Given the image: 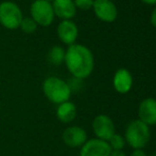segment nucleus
<instances>
[{"instance_id":"9","label":"nucleus","mask_w":156,"mask_h":156,"mask_svg":"<svg viewBox=\"0 0 156 156\" xmlns=\"http://www.w3.org/2000/svg\"><path fill=\"white\" fill-rule=\"evenodd\" d=\"M62 138L67 146L79 148L87 141V133L80 126H69L63 131Z\"/></svg>"},{"instance_id":"17","label":"nucleus","mask_w":156,"mask_h":156,"mask_svg":"<svg viewBox=\"0 0 156 156\" xmlns=\"http://www.w3.org/2000/svg\"><path fill=\"white\" fill-rule=\"evenodd\" d=\"M108 144L111 146L112 151H122V149L125 146V139L124 137H122L119 134H114L111 137V139L108 140Z\"/></svg>"},{"instance_id":"5","label":"nucleus","mask_w":156,"mask_h":156,"mask_svg":"<svg viewBox=\"0 0 156 156\" xmlns=\"http://www.w3.org/2000/svg\"><path fill=\"white\" fill-rule=\"evenodd\" d=\"M30 14L37 26L41 27H49L55 18L52 3L47 0H34L30 6Z\"/></svg>"},{"instance_id":"10","label":"nucleus","mask_w":156,"mask_h":156,"mask_svg":"<svg viewBox=\"0 0 156 156\" xmlns=\"http://www.w3.org/2000/svg\"><path fill=\"white\" fill-rule=\"evenodd\" d=\"M58 36L64 44L70 46L76 44V41L79 36V28L74 21L71 19L69 21H62L56 28Z\"/></svg>"},{"instance_id":"15","label":"nucleus","mask_w":156,"mask_h":156,"mask_svg":"<svg viewBox=\"0 0 156 156\" xmlns=\"http://www.w3.org/2000/svg\"><path fill=\"white\" fill-rule=\"evenodd\" d=\"M66 49H64L62 46H53L49 49L47 55V59L50 64L61 65L65 61Z\"/></svg>"},{"instance_id":"24","label":"nucleus","mask_w":156,"mask_h":156,"mask_svg":"<svg viewBox=\"0 0 156 156\" xmlns=\"http://www.w3.org/2000/svg\"><path fill=\"white\" fill-rule=\"evenodd\" d=\"M47 1H50V2H52V1H53V0H47Z\"/></svg>"},{"instance_id":"16","label":"nucleus","mask_w":156,"mask_h":156,"mask_svg":"<svg viewBox=\"0 0 156 156\" xmlns=\"http://www.w3.org/2000/svg\"><path fill=\"white\" fill-rule=\"evenodd\" d=\"M37 27H38V26H37V24L35 23L32 17H23L20 23V26H19L21 31L27 34L34 33L37 30Z\"/></svg>"},{"instance_id":"19","label":"nucleus","mask_w":156,"mask_h":156,"mask_svg":"<svg viewBox=\"0 0 156 156\" xmlns=\"http://www.w3.org/2000/svg\"><path fill=\"white\" fill-rule=\"evenodd\" d=\"M129 156H148V155L146 154V152L142 149H137V150H134Z\"/></svg>"},{"instance_id":"1","label":"nucleus","mask_w":156,"mask_h":156,"mask_svg":"<svg viewBox=\"0 0 156 156\" xmlns=\"http://www.w3.org/2000/svg\"><path fill=\"white\" fill-rule=\"evenodd\" d=\"M64 63L74 78L82 80L90 76L94 67L93 52L82 44H72L68 46Z\"/></svg>"},{"instance_id":"13","label":"nucleus","mask_w":156,"mask_h":156,"mask_svg":"<svg viewBox=\"0 0 156 156\" xmlns=\"http://www.w3.org/2000/svg\"><path fill=\"white\" fill-rule=\"evenodd\" d=\"M113 86L118 93L125 94L133 87V76L126 69H119L113 78Z\"/></svg>"},{"instance_id":"26","label":"nucleus","mask_w":156,"mask_h":156,"mask_svg":"<svg viewBox=\"0 0 156 156\" xmlns=\"http://www.w3.org/2000/svg\"><path fill=\"white\" fill-rule=\"evenodd\" d=\"M0 85H1V78H0Z\"/></svg>"},{"instance_id":"25","label":"nucleus","mask_w":156,"mask_h":156,"mask_svg":"<svg viewBox=\"0 0 156 156\" xmlns=\"http://www.w3.org/2000/svg\"><path fill=\"white\" fill-rule=\"evenodd\" d=\"M0 108H1V102H0Z\"/></svg>"},{"instance_id":"12","label":"nucleus","mask_w":156,"mask_h":156,"mask_svg":"<svg viewBox=\"0 0 156 156\" xmlns=\"http://www.w3.org/2000/svg\"><path fill=\"white\" fill-rule=\"evenodd\" d=\"M51 3L55 17L62 21H69L76 16L78 9L76 8L73 0H53Z\"/></svg>"},{"instance_id":"20","label":"nucleus","mask_w":156,"mask_h":156,"mask_svg":"<svg viewBox=\"0 0 156 156\" xmlns=\"http://www.w3.org/2000/svg\"><path fill=\"white\" fill-rule=\"evenodd\" d=\"M150 21H151V24L153 25V27L156 28V8L152 11V13H151Z\"/></svg>"},{"instance_id":"14","label":"nucleus","mask_w":156,"mask_h":156,"mask_svg":"<svg viewBox=\"0 0 156 156\" xmlns=\"http://www.w3.org/2000/svg\"><path fill=\"white\" fill-rule=\"evenodd\" d=\"M76 117V107L70 101L64 102L58 105L56 108V118L63 123H70Z\"/></svg>"},{"instance_id":"23","label":"nucleus","mask_w":156,"mask_h":156,"mask_svg":"<svg viewBox=\"0 0 156 156\" xmlns=\"http://www.w3.org/2000/svg\"><path fill=\"white\" fill-rule=\"evenodd\" d=\"M151 156H156V152H155V153H153V154L151 155Z\"/></svg>"},{"instance_id":"2","label":"nucleus","mask_w":156,"mask_h":156,"mask_svg":"<svg viewBox=\"0 0 156 156\" xmlns=\"http://www.w3.org/2000/svg\"><path fill=\"white\" fill-rule=\"evenodd\" d=\"M43 92L50 102L56 105L69 101L72 93L68 82L56 76H49L44 80Z\"/></svg>"},{"instance_id":"21","label":"nucleus","mask_w":156,"mask_h":156,"mask_svg":"<svg viewBox=\"0 0 156 156\" xmlns=\"http://www.w3.org/2000/svg\"><path fill=\"white\" fill-rule=\"evenodd\" d=\"M109 156H126V155H125V153L122 152V151H112Z\"/></svg>"},{"instance_id":"18","label":"nucleus","mask_w":156,"mask_h":156,"mask_svg":"<svg viewBox=\"0 0 156 156\" xmlns=\"http://www.w3.org/2000/svg\"><path fill=\"white\" fill-rule=\"evenodd\" d=\"M76 9H80L83 11H87L93 9L94 0H73Z\"/></svg>"},{"instance_id":"22","label":"nucleus","mask_w":156,"mask_h":156,"mask_svg":"<svg viewBox=\"0 0 156 156\" xmlns=\"http://www.w3.org/2000/svg\"><path fill=\"white\" fill-rule=\"evenodd\" d=\"M142 2H144L146 4H151V6H154L156 4V0H141Z\"/></svg>"},{"instance_id":"4","label":"nucleus","mask_w":156,"mask_h":156,"mask_svg":"<svg viewBox=\"0 0 156 156\" xmlns=\"http://www.w3.org/2000/svg\"><path fill=\"white\" fill-rule=\"evenodd\" d=\"M23 18V11L17 3L13 1H2L0 3V24L9 30L19 28Z\"/></svg>"},{"instance_id":"7","label":"nucleus","mask_w":156,"mask_h":156,"mask_svg":"<svg viewBox=\"0 0 156 156\" xmlns=\"http://www.w3.org/2000/svg\"><path fill=\"white\" fill-rule=\"evenodd\" d=\"M93 10L97 18L104 23H113L117 18V6L112 0H94Z\"/></svg>"},{"instance_id":"8","label":"nucleus","mask_w":156,"mask_h":156,"mask_svg":"<svg viewBox=\"0 0 156 156\" xmlns=\"http://www.w3.org/2000/svg\"><path fill=\"white\" fill-rule=\"evenodd\" d=\"M112 149L108 142L104 140L93 138L81 146L80 156H109Z\"/></svg>"},{"instance_id":"11","label":"nucleus","mask_w":156,"mask_h":156,"mask_svg":"<svg viewBox=\"0 0 156 156\" xmlns=\"http://www.w3.org/2000/svg\"><path fill=\"white\" fill-rule=\"evenodd\" d=\"M138 117L148 126L156 124V100L153 97L144 98L138 107Z\"/></svg>"},{"instance_id":"6","label":"nucleus","mask_w":156,"mask_h":156,"mask_svg":"<svg viewBox=\"0 0 156 156\" xmlns=\"http://www.w3.org/2000/svg\"><path fill=\"white\" fill-rule=\"evenodd\" d=\"M93 131L98 139L108 141L116 133L113 120L106 115H99L93 121Z\"/></svg>"},{"instance_id":"3","label":"nucleus","mask_w":156,"mask_h":156,"mask_svg":"<svg viewBox=\"0 0 156 156\" xmlns=\"http://www.w3.org/2000/svg\"><path fill=\"white\" fill-rule=\"evenodd\" d=\"M150 137L151 133L149 126L139 119L132 121L125 129V142H127V144L135 150L144 149L148 144Z\"/></svg>"}]
</instances>
